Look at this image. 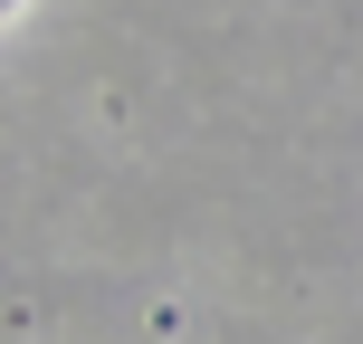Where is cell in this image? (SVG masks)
Listing matches in <instances>:
<instances>
[]
</instances>
